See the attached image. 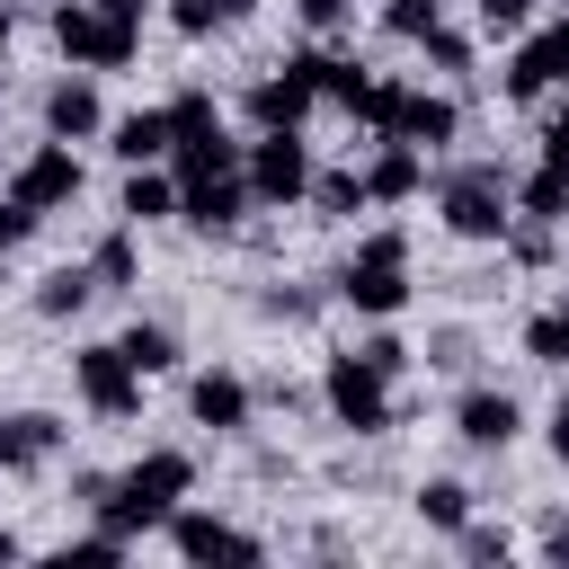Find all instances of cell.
Here are the masks:
<instances>
[{
  "mask_svg": "<svg viewBox=\"0 0 569 569\" xmlns=\"http://www.w3.org/2000/svg\"><path fill=\"white\" fill-rule=\"evenodd\" d=\"M187 489H196V462L160 445V453H142L133 471H116V480H107V489H98L89 507H98V525H107V533H124V542H133V533H151V525H169Z\"/></svg>",
  "mask_w": 569,
  "mask_h": 569,
  "instance_id": "cell-1",
  "label": "cell"
},
{
  "mask_svg": "<svg viewBox=\"0 0 569 569\" xmlns=\"http://www.w3.org/2000/svg\"><path fill=\"white\" fill-rule=\"evenodd\" d=\"M436 213H445V231H453V240H507V222H516V187H507V169L462 160V169H445Z\"/></svg>",
  "mask_w": 569,
  "mask_h": 569,
  "instance_id": "cell-2",
  "label": "cell"
},
{
  "mask_svg": "<svg viewBox=\"0 0 569 569\" xmlns=\"http://www.w3.org/2000/svg\"><path fill=\"white\" fill-rule=\"evenodd\" d=\"M338 302H356L365 320H391V311L409 302V231H373V240L347 258Z\"/></svg>",
  "mask_w": 569,
  "mask_h": 569,
  "instance_id": "cell-3",
  "label": "cell"
},
{
  "mask_svg": "<svg viewBox=\"0 0 569 569\" xmlns=\"http://www.w3.org/2000/svg\"><path fill=\"white\" fill-rule=\"evenodd\" d=\"M240 178H249V204H293V196H311V142H302V124H267V133L240 151Z\"/></svg>",
  "mask_w": 569,
  "mask_h": 569,
  "instance_id": "cell-4",
  "label": "cell"
},
{
  "mask_svg": "<svg viewBox=\"0 0 569 569\" xmlns=\"http://www.w3.org/2000/svg\"><path fill=\"white\" fill-rule=\"evenodd\" d=\"M320 400H329V418H338V427H356V436H382V427L400 418V409H391V382H382L365 356H329Z\"/></svg>",
  "mask_w": 569,
  "mask_h": 569,
  "instance_id": "cell-5",
  "label": "cell"
},
{
  "mask_svg": "<svg viewBox=\"0 0 569 569\" xmlns=\"http://www.w3.org/2000/svg\"><path fill=\"white\" fill-rule=\"evenodd\" d=\"M53 44H62L71 62H89V71H124V62H133V18H107V9H89V0H62V9H53Z\"/></svg>",
  "mask_w": 569,
  "mask_h": 569,
  "instance_id": "cell-6",
  "label": "cell"
},
{
  "mask_svg": "<svg viewBox=\"0 0 569 569\" xmlns=\"http://www.w3.org/2000/svg\"><path fill=\"white\" fill-rule=\"evenodd\" d=\"M169 542H178V560H196V569H258L267 560V542L258 533H240V525H222V516H196V507H178L169 516Z\"/></svg>",
  "mask_w": 569,
  "mask_h": 569,
  "instance_id": "cell-7",
  "label": "cell"
},
{
  "mask_svg": "<svg viewBox=\"0 0 569 569\" xmlns=\"http://www.w3.org/2000/svg\"><path fill=\"white\" fill-rule=\"evenodd\" d=\"M71 382H80V400H89L98 418H133V409H142V373H133L124 347H80V356H71Z\"/></svg>",
  "mask_w": 569,
  "mask_h": 569,
  "instance_id": "cell-8",
  "label": "cell"
},
{
  "mask_svg": "<svg viewBox=\"0 0 569 569\" xmlns=\"http://www.w3.org/2000/svg\"><path fill=\"white\" fill-rule=\"evenodd\" d=\"M542 89H569V27L525 36V44H516V62H507V98H516V107H533Z\"/></svg>",
  "mask_w": 569,
  "mask_h": 569,
  "instance_id": "cell-9",
  "label": "cell"
},
{
  "mask_svg": "<svg viewBox=\"0 0 569 569\" xmlns=\"http://www.w3.org/2000/svg\"><path fill=\"white\" fill-rule=\"evenodd\" d=\"M418 187H427V151L400 142V133H382V151L365 160V204H409Z\"/></svg>",
  "mask_w": 569,
  "mask_h": 569,
  "instance_id": "cell-10",
  "label": "cell"
},
{
  "mask_svg": "<svg viewBox=\"0 0 569 569\" xmlns=\"http://www.w3.org/2000/svg\"><path fill=\"white\" fill-rule=\"evenodd\" d=\"M9 196H27L36 213L71 204V196H80V160H71V142H44V151H27V160H18V187H9Z\"/></svg>",
  "mask_w": 569,
  "mask_h": 569,
  "instance_id": "cell-11",
  "label": "cell"
},
{
  "mask_svg": "<svg viewBox=\"0 0 569 569\" xmlns=\"http://www.w3.org/2000/svg\"><path fill=\"white\" fill-rule=\"evenodd\" d=\"M311 98H320V89H311V71H302V62H284V71H267V80L249 89V124H258V133H267V124H302V116H311Z\"/></svg>",
  "mask_w": 569,
  "mask_h": 569,
  "instance_id": "cell-12",
  "label": "cell"
},
{
  "mask_svg": "<svg viewBox=\"0 0 569 569\" xmlns=\"http://www.w3.org/2000/svg\"><path fill=\"white\" fill-rule=\"evenodd\" d=\"M44 453H62V418L53 409H9L0 418V471H36Z\"/></svg>",
  "mask_w": 569,
  "mask_h": 569,
  "instance_id": "cell-13",
  "label": "cell"
},
{
  "mask_svg": "<svg viewBox=\"0 0 569 569\" xmlns=\"http://www.w3.org/2000/svg\"><path fill=\"white\" fill-rule=\"evenodd\" d=\"M187 409H196V427H213V436H240V427H249V382L213 365V373H196Z\"/></svg>",
  "mask_w": 569,
  "mask_h": 569,
  "instance_id": "cell-14",
  "label": "cell"
},
{
  "mask_svg": "<svg viewBox=\"0 0 569 569\" xmlns=\"http://www.w3.org/2000/svg\"><path fill=\"white\" fill-rule=\"evenodd\" d=\"M516 427H525V409L507 400V391H462V409H453V436L462 445H516Z\"/></svg>",
  "mask_w": 569,
  "mask_h": 569,
  "instance_id": "cell-15",
  "label": "cell"
},
{
  "mask_svg": "<svg viewBox=\"0 0 569 569\" xmlns=\"http://www.w3.org/2000/svg\"><path fill=\"white\" fill-rule=\"evenodd\" d=\"M98 124H107V116H98V89H89V80H53V89H44V133H53V142H89Z\"/></svg>",
  "mask_w": 569,
  "mask_h": 569,
  "instance_id": "cell-16",
  "label": "cell"
},
{
  "mask_svg": "<svg viewBox=\"0 0 569 569\" xmlns=\"http://www.w3.org/2000/svg\"><path fill=\"white\" fill-rule=\"evenodd\" d=\"M453 124H462V116H453V98H427V89H409V98H400V116H391V133H400V142H418V151L453 142Z\"/></svg>",
  "mask_w": 569,
  "mask_h": 569,
  "instance_id": "cell-17",
  "label": "cell"
},
{
  "mask_svg": "<svg viewBox=\"0 0 569 569\" xmlns=\"http://www.w3.org/2000/svg\"><path fill=\"white\" fill-rule=\"evenodd\" d=\"M107 142H116V160H124V169H142V160H160V151H169V107H142V116H116V124H107Z\"/></svg>",
  "mask_w": 569,
  "mask_h": 569,
  "instance_id": "cell-18",
  "label": "cell"
},
{
  "mask_svg": "<svg viewBox=\"0 0 569 569\" xmlns=\"http://www.w3.org/2000/svg\"><path fill=\"white\" fill-rule=\"evenodd\" d=\"M116 213H124L133 231H142V222H169V213H178V178H160V169L142 160V169L124 178V204H116Z\"/></svg>",
  "mask_w": 569,
  "mask_h": 569,
  "instance_id": "cell-19",
  "label": "cell"
},
{
  "mask_svg": "<svg viewBox=\"0 0 569 569\" xmlns=\"http://www.w3.org/2000/svg\"><path fill=\"white\" fill-rule=\"evenodd\" d=\"M213 133H222L213 89H178V98H169V151H178V142H213Z\"/></svg>",
  "mask_w": 569,
  "mask_h": 569,
  "instance_id": "cell-20",
  "label": "cell"
},
{
  "mask_svg": "<svg viewBox=\"0 0 569 569\" xmlns=\"http://www.w3.org/2000/svg\"><path fill=\"white\" fill-rule=\"evenodd\" d=\"M89 293H98V276H89V267H53V276L36 284V311H44V320H71Z\"/></svg>",
  "mask_w": 569,
  "mask_h": 569,
  "instance_id": "cell-21",
  "label": "cell"
},
{
  "mask_svg": "<svg viewBox=\"0 0 569 569\" xmlns=\"http://www.w3.org/2000/svg\"><path fill=\"white\" fill-rule=\"evenodd\" d=\"M418 525L462 533V525H471V489H462V480H427V489H418Z\"/></svg>",
  "mask_w": 569,
  "mask_h": 569,
  "instance_id": "cell-22",
  "label": "cell"
},
{
  "mask_svg": "<svg viewBox=\"0 0 569 569\" xmlns=\"http://www.w3.org/2000/svg\"><path fill=\"white\" fill-rule=\"evenodd\" d=\"M516 213H533V222H560V213H569V169H551V160H542V169L516 187Z\"/></svg>",
  "mask_w": 569,
  "mask_h": 569,
  "instance_id": "cell-23",
  "label": "cell"
},
{
  "mask_svg": "<svg viewBox=\"0 0 569 569\" xmlns=\"http://www.w3.org/2000/svg\"><path fill=\"white\" fill-rule=\"evenodd\" d=\"M116 347L133 356V373H169V365H178V338H169L160 320H133V329H124Z\"/></svg>",
  "mask_w": 569,
  "mask_h": 569,
  "instance_id": "cell-24",
  "label": "cell"
},
{
  "mask_svg": "<svg viewBox=\"0 0 569 569\" xmlns=\"http://www.w3.org/2000/svg\"><path fill=\"white\" fill-rule=\"evenodd\" d=\"M382 27H391L400 44H427V36L445 27V0H382Z\"/></svg>",
  "mask_w": 569,
  "mask_h": 569,
  "instance_id": "cell-25",
  "label": "cell"
},
{
  "mask_svg": "<svg viewBox=\"0 0 569 569\" xmlns=\"http://www.w3.org/2000/svg\"><path fill=\"white\" fill-rule=\"evenodd\" d=\"M116 560H124V533H107V525H98V533H80V542H62V551H53V569H116Z\"/></svg>",
  "mask_w": 569,
  "mask_h": 569,
  "instance_id": "cell-26",
  "label": "cell"
},
{
  "mask_svg": "<svg viewBox=\"0 0 569 569\" xmlns=\"http://www.w3.org/2000/svg\"><path fill=\"white\" fill-rule=\"evenodd\" d=\"M525 356L533 365H569V311H533L525 320Z\"/></svg>",
  "mask_w": 569,
  "mask_h": 569,
  "instance_id": "cell-27",
  "label": "cell"
},
{
  "mask_svg": "<svg viewBox=\"0 0 569 569\" xmlns=\"http://www.w3.org/2000/svg\"><path fill=\"white\" fill-rule=\"evenodd\" d=\"M400 98H409V89H400V80H365V89H356V107H347V116H356V124H373V133H391V116H400Z\"/></svg>",
  "mask_w": 569,
  "mask_h": 569,
  "instance_id": "cell-28",
  "label": "cell"
},
{
  "mask_svg": "<svg viewBox=\"0 0 569 569\" xmlns=\"http://www.w3.org/2000/svg\"><path fill=\"white\" fill-rule=\"evenodd\" d=\"M311 204H320V213H356V204H365V169H320V178H311Z\"/></svg>",
  "mask_w": 569,
  "mask_h": 569,
  "instance_id": "cell-29",
  "label": "cell"
},
{
  "mask_svg": "<svg viewBox=\"0 0 569 569\" xmlns=\"http://www.w3.org/2000/svg\"><path fill=\"white\" fill-rule=\"evenodd\" d=\"M89 276H98V284H133V222L98 240V258H89Z\"/></svg>",
  "mask_w": 569,
  "mask_h": 569,
  "instance_id": "cell-30",
  "label": "cell"
},
{
  "mask_svg": "<svg viewBox=\"0 0 569 569\" xmlns=\"http://www.w3.org/2000/svg\"><path fill=\"white\" fill-rule=\"evenodd\" d=\"M507 249H516L525 267H542V258H551V222H533V213H525V222H507Z\"/></svg>",
  "mask_w": 569,
  "mask_h": 569,
  "instance_id": "cell-31",
  "label": "cell"
},
{
  "mask_svg": "<svg viewBox=\"0 0 569 569\" xmlns=\"http://www.w3.org/2000/svg\"><path fill=\"white\" fill-rule=\"evenodd\" d=\"M356 356H365V365H373V373H382V382H400V373H409V347H400V338H391V329H382V338H365V347H356Z\"/></svg>",
  "mask_w": 569,
  "mask_h": 569,
  "instance_id": "cell-32",
  "label": "cell"
},
{
  "mask_svg": "<svg viewBox=\"0 0 569 569\" xmlns=\"http://www.w3.org/2000/svg\"><path fill=\"white\" fill-rule=\"evenodd\" d=\"M36 222H44V213H36L27 196H9V204H0V249H18V240H27Z\"/></svg>",
  "mask_w": 569,
  "mask_h": 569,
  "instance_id": "cell-33",
  "label": "cell"
},
{
  "mask_svg": "<svg viewBox=\"0 0 569 569\" xmlns=\"http://www.w3.org/2000/svg\"><path fill=\"white\" fill-rule=\"evenodd\" d=\"M525 18H533V0H480V27H489V36H516Z\"/></svg>",
  "mask_w": 569,
  "mask_h": 569,
  "instance_id": "cell-34",
  "label": "cell"
},
{
  "mask_svg": "<svg viewBox=\"0 0 569 569\" xmlns=\"http://www.w3.org/2000/svg\"><path fill=\"white\" fill-rule=\"evenodd\" d=\"M293 9H302V27H320V36H329V27H347V18H356V0H293Z\"/></svg>",
  "mask_w": 569,
  "mask_h": 569,
  "instance_id": "cell-35",
  "label": "cell"
},
{
  "mask_svg": "<svg viewBox=\"0 0 569 569\" xmlns=\"http://www.w3.org/2000/svg\"><path fill=\"white\" fill-rule=\"evenodd\" d=\"M427 62H445V71H462V62H471V44H462L453 27H436V36H427Z\"/></svg>",
  "mask_w": 569,
  "mask_h": 569,
  "instance_id": "cell-36",
  "label": "cell"
},
{
  "mask_svg": "<svg viewBox=\"0 0 569 569\" xmlns=\"http://www.w3.org/2000/svg\"><path fill=\"white\" fill-rule=\"evenodd\" d=\"M462 551H471V560H507V533H489V525H462Z\"/></svg>",
  "mask_w": 569,
  "mask_h": 569,
  "instance_id": "cell-37",
  "label": "cell"
},
{
  "mask_svg": "<svg viewBox=\"0 0 569 569\" xmlns=\"http://www.w3.org/2000/svg\"><path fill=\"white\" fill-rule=\"evenodd\" d=\"M542 160H551V169H569V107L542 124Z\"/></svg>",
  "mask_w": 569,
  "mask_h": 569,
  "instance_id": "cell-38",
  "label": "cell"
},
{
  "mask_svg": "<svg viewBox=\"0 0 569 569\" xmlns=\"http://www.w3.org/2000/svg\"><path fill=\"white\" fill-rule=\"evenodd\" d=\"M204 9H213V27H249L258 18V0H204Z\"/></svg>",
  "mask_w": 569,
  "mask_h": 569,
  "instance_id": "cell-39",
  "label": "cell"
},
{
  "mask_svg": "<svg viewBox=\"0 0 569 569\" xmlns=\"http://www.w3.org/2000/svg\"><path fill=\"white\" fill-rule=\"evenodd\" d=\"M551 453H560V471H569V391H560V409H551Z\"/></svg>",
  "mask_w": 569,
  "mask_h": 569,
  "instance_id": "cell-40",
  "label": "cell"
},
{
  "mask_svg": "<svg viewBox=\"0 0 569 569\" xmlns=\"http://www.w3.org/2000/svg\"><path fill=\"white\" fill-rule=\"evenodd\" d=\"M542 551H551V560H569V525H542Z\"/></svg>",
  "mask_w": 569,
  "mask_h": 569,
  "instance_id": "cell-41",
  "label": "cell"
},
{
  "mask_svg": "<svg viewBox=\"0 0 569 569\" xmlns=\"http://www.w3.org/2000/svg\"><path fill=\"white\" fill-rule=\"evenodd\" d=\"M89 9H107V18H142L151 0H89Z\"/></svg>",
  "mask_w": 569,
  "mask_h": 569,
  "instance_id": "cell-42",
  "label": "cell"
},
{
  "mask_svg": "<svg viewBox=\"0 0 569 569\" xmlns=\"http://www.w3.org/2000/svg\"><path fill=\"white\" fill-rule=\"evenodd\" d=\"M18 551H27V542H18V533H9V525H0V569H9V560H18Z\"/></svg>",
  "mask_w": 569,
  "mask_h": 569,
  "instance_id": "cell-43",
  "label": "cell"
},
{
  "mask_svg": "<svg viewBox=\"0 0 569 569\" xmlns=\"http://www.w3.org/2000/svg\"><path fill=\"white\" fill-rule=\"evenodd\" d=\"M0 53H9V9H0Z\"/></svg>",
  "mask_w": 569,
  "mask_h": 569,
  "instance_id": "cell-44",
  "label": "cell"
},
{
  "mask_svg": "<svg viewBox=\"0 0 569 569\" xmlns=\"http://www.w3.org/2000/svg\"><path fill=\"white\" fill-rule=\"evenodd\" d=\"M560 311H569V293H560Z\"/></svg>",
  "mask_w": 569,
  "mask_h": 569,
  "instance_id": "cell-45",
  "label": "cell"
}]
</instances>
